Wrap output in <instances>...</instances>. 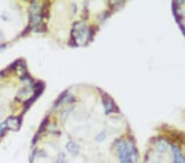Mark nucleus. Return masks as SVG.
Listing matches in <instances>:
<instances>
[{
  "mask_svg": "<svg viewBox=\"0 0 185 163\" xmlns=\"http://www.w3.org/2000/svg\"><path fill=\"white\" fill-rule=\"evenodd\" d=\"M117 150L120 163H137V151L131 142L121 141L117 145Z\"/></svg>",
  "mask_w": 185,
  "mask_h": 163,
  "instance_id": "1",
  "label": "nucleus"
},
{
  "mask_svg": "<svg viewBox=\"0 0 185 163\" xmlns=\"http://www.w3.org/2000/svg\"><path fill=\"white\" fill-rule=\"evenodd\" d=\"M6 125L8 128L13 129V130H16L19 128V126H20V122H19L18 119L11 117L6 121Z\"/></svg>",
  "mask_w": 185,
  "mask_h": 163,
  "instance_id": "2",
  "label": "nucleus"
},
{
  "mask_svg": "<svg viewBox=\"0 0 185 163\" xmlns=\"http://www.w3.org/2000/svg\"><path fill=\"white\" fill-rule=\"evenodd\" d=\"M67 149H68V151H71L72 153V152H73V153H76L77 151H78V147H77V145L72 142H69V143L67 144Z\"/></svg>",
  "mask_w": 185,
  "mask_h": 163,
  "instance_id": "3",
  "label": "nucleus"
},
{
  "mask_svg": "<svg viewBox=\"0 0 185 163\" xmlns=\"http://www.w3.org/2000/svg\"><path fill=\"white\" fill-rule=\"evenodd\" d=\"M58 163H66V162H65L64 158H60V157H59L58 160Z\"/></svg>",
  "mask_w": 185,
  "mask_h": 163,
  "instance_id": "4",
  "label": "nucleus"
},
{
  "mask_svg": "<svg viewBox=\"0 0 185 163\" xmlns=\"http://www.w3.org/2000/svg\"><path fill=\"white\" fill-rule=\"evenodd\" d=\"M4 128H5L4 124H2V125H0V134H1V133H2V131L4 130Z\"/></svg>",
  "mask_w": 185,
  "mask_h": 163,
  "instance_id": "5",
  "label": "nucleus"
}]
</instances>
